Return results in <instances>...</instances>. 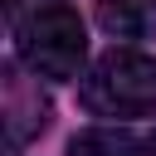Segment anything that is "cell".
I'll return each mask as SVG.
<instances>
[{
	"label": "cell",
	"instance_id": "obj_1",
	"mask_svg": "<svg viewBox=\"0 0 156 156\" xmlns=\"http://www.w3.org/2000/svg\"><path fill=\"white\" fill-rule=\"evenodd\" d=\"M78 98L98 117H146V112H156V54L107 49L83 73Z\"/></svg>",
	"mask_w": 156,
	"mask_h": 156
},
{
	"label": "cell",
	"instance_id": "obj_2",
	"mask_svg": "<svg viewBox=\"0 0 156 156\" xmlns=\"http://www.w3.org/2000/svg\"><path fill=\"white\" fill-rule=\"evenodd\" d=\"M20 58L34 78H83L88 34L68 5H39L20 24Z\"/></svg>",
	"mask_w": 156,
	"mask_h": 156
},
{
	"label": "cell",
	"instance_id": "obj_3",
	"mask_svg": "<svg viewBox=\"0 0 156 156\" xmlns=\"http://www.w3.org/2000/svg\"><path fill=\"white\" fill-rule=\"evenodd\" d=\"M5 127H10V146H24L29 136H39L49 127V98L24 73L5 78Z\"/></svg>",
	"mask_w": 156,
	"mask_h": 156
},
{
	"label": "cell",
	"instance_id": "obj_4",
	"mask_svg": "<svg viewBox=\"0 0 156 156\" xmlns=\"http://www.w3.org/2000/svg\"><path fill=\"white\" fill-rule=\"evenodd\" d=\"M98 24L112 39H146L156 29V0H98Z\"/></svg>",
	"mask_w": 156,
	"mask_h": 156
},
{
	"label": "cell",
	"instance_id": "obj_5",
	"mask_svg": "<svg viewBox=\"0 0 156 156\" xmlns=\"http://www.w3.org/2000/svg\"><path fill=\"white\" fill-rule=\"evenodd\" d=\"M63 156H146V141H136L132 132L98 127V132H78Z\"/></svg>",
	"mask_w": 156,
	"mask_h": 156
},
{
	"label": "cell",
	"instance_id": "obj_6",
	"mask_svg": "<svg viewBox=\"0 0 156 156\" xmlns=\"http://www.w3.org/2000/svg\"><path fill=\"white\" fill-rule=\"evenodd\" d=\"M146 156H156V136H151V141H146Z\"/></svg>",
	"mask_w": 156,
	"mask_h": 156
}]
</instances>
